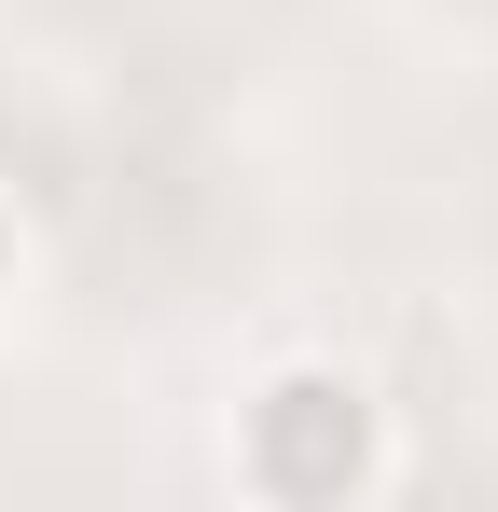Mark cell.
Returning a JSON list of instances; mask_svg holds the SVG:
<instances>
[{"instance_id": "obj_1", "label": "cell", "mask_w": 498, "mask_h": 512, "mask_svg": "<svg viewBox=\"0 0 498 512\" xmlns=\"http://www.w3.org/2000/svg\"><path fill=\"white\" fill-rule=\"evenodd\" d=\"M402 471L388 443V402L346 374V360H277L263 388L236 402V485L277 512H346Z\"/></svg>"}, {"instance_id": "obj_2", "label": "cell", "mask_w": 498, "mask_h": 512, "mask_svg": "<svg viewBox=\"0 0 498 512\" xmlns=\"http://www.w3.org/2000/svg\"><path fill=\"white\" fill-rule=\"evenodd\" d=\"M14 263H28V250H14V208H0V305H14Z\"/></svg>"}]
</instances>
